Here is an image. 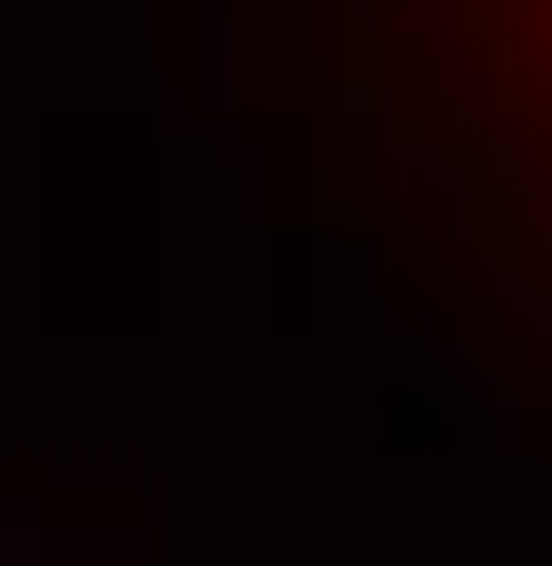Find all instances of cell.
I'll return each instance as SVG.
<instances>
[{
    "mask_svg": "<svg viewBox=\"0 0 552 566\" xmlns=\"http://www.w3.org/2000/svg\"><path fill=\"white\" fill-rule=\"evenodd\" d=\"M425 99L454 199L552 297V0H425Z\"/></svg>",
    "mask_w": 552,
    "mask_h": 566,
    "instance_id": "cell-1",
    "label": "cell"
}]
</instances>
